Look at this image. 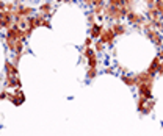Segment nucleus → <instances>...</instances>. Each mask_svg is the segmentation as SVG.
Wrapping results in <instances>:
<instances>
[{
    "mask_svg": "<svg viewBox=\"0 0 163 136\" xmlns=\"http://www.w3.org/2000/svg\"><path fill=\"white\" fill-rule=\"evenodd\" d=\"M126 17H127V20H129V24H132V25L136 27V28H141V25L144 24V19H146L144 14L138 13V11H133V10H130Z\"/></svg>",
    "mask_w": 163,
    "mask_h": 136,
    "instance_id": "nucleus-1",
    "label": "nucleus"
},
{
    "mask_svg": "<svg viewBox=\"0 0 163 136\" xmlns=\"http://www.w3.org/2000/svg\"><path fill=\"white\" fill-rule=\"evenodd\" d=\"M114 39H116V35L113 33V30H111L110 27H105V28L101 31V38H99V41H102L105 45H113Z\"/></svg>",
    "mask_w": 163,
    "mask_h": 136,
    "instance_id": "nucleus-2",
    "label": "nucleus"
},
{
    "mask_svg": "<svg viewBox=\"0 0 163 136\" xmlns=\"http://www.w3.org/2000/svg\"><path fill=\"white\" fill-rule=\"evenodd\" d=\"M110 28L113 30V33H114L116 36H122V35H126L127 30H129V27H127L126 24H122V22H113V24L110 25Z\"/></svg>",
    "mask_w": 163,
    "mask_h": 136,
    "instance_id": "nucleus-3",
    "label": "nucleus"
},
{
    "mask_svg": "<svg viewBox=\"0 0 163 136\" xmlns=\"http://www.w3.org/2000/svg\"><path fill=\"white\" fill-rule=\"evenodd\" d=\"M39 14H42L44 17H52L54 16V6H52V2L47 0V2H44L41 6H39Z\"/></svg>",
    "mask_w": 163,
    "mask_h": 136,
    "instance_id": "nucleus-4",
    "label": "nucleus"
},
{
    "mask_svg": "<svg viewBox=\"0 0 163 136\" xmlns=\"http://www.w3.org/2000/svg\"><path fill=\"white\" fill-rule=\"evenodd\" d=\"M144 33L148 35V38H149L155 45H158V47L161 45V42H163V36L160 35V31H157L155 28H152V30H148V31H144Z\"/></svg>",
    "mask_w": 163,
    "mask_h": 136,
    "instance_id": "nucleus-5",
    "label": "nucleus"
},
{
    "mask_svg": "<svg viewBox=\"0 0 163 136\" xmlns=\"http://www.w3.org/2000/svg\"><path fill=\"white\" fill-rule=\"evenodd\" d=\"M104 28H105L104 24H96V25L89 27V38H92L94 41H97V39L101 38V31H102Z\"/></svg>",
    "mask_w": 163,
    "mask_h": 136,
    "instance_id": "nucleus-6",
    "label": "nucleus"
},
{
    "mask_svg": "<svg viewBox=\"0 0 163 136\" xmlns=\"http://www.w3.org/2000/svg\"><path fill=\"white\" fill-rule=\"evenodd\" d=\"M105 47H107V45L102 42V41H94V44H92V49H94V52L99 55V53H104L105 52Z\"/></svg>",
    "mask_w": 163,
    "mask_h": 136,
    "instance_id": "nucleus-7",
    "label": "nucleus"
},
{
    "mask_svg": "<svg viewBox=\"0 0 163 136\" xmlns=\"http://www.w3.org/2000/svg\"><path fill=\"white\" fill-rule=\"evenodd\" d=\"M121 80H122L124 83H127L129 86H136V77H135V75L132 77V75H126V74H122V75H121Z\"/></svg>",
    "mask_w": 163,
    "mask_h": 136,
    "instance_id": "nucleus-8",
    "label": "nucleus"
},
{
    "mask_svg": "<svg viewBox=\"0 0 163 136\" xmlns=\"http://www.w3.org/2000/svg\"><path fill=\"white\" fill-rule=\"evenodd\" d=\"M86 19H88V25L92 27V25H96L97 22H96V14L92 13V11H88L86 13Z\"/></svg>",
    "mask_w": 163,
    "mask_h": 136,
    "instance_id": "nucleus-9",
    "label": "nucleus"
},
{
    "mask_svg": "<svg viewBox=\"0 0 163 136\" xmlns=\"http://www.w3.org/2000/svg\"><path fill=\"white\" fill-rule=\"evenodd\" d=\"M96 75H97V67H88L86 78L88 80H92V78H96Z\"/></svg>",
    "mask_w": 163,
    "mask_h": 136,
    "instance_id": "nucleus-10",
    "label": "nucleus"
},
{
    "mask_svg": "<svg viewBox=\"0 0 163 136\" xmlns=\"http://www.w3.org/2000/svg\"><path fill=\"white\" fill-rule=\"evenodd\" d=\"M92 44H94V39H92V38H89V36H88V38L85 39V42H83V47H91Z\"/></svg>",
    "mask_w": 163,
    "mask_h": 136,
    "instance_id": "nucleus-11",
    "label": "nucleus"
},
{
    "mask_svg": "<svg viewBox=\"0 0 163 136\" xmlns=\"http://www.w3.org/2000/svg\"><path fill=\"white\" fill-rule=\"evenodd\" d=\"M97 5H105V0H92V6H97Z\"/></svg>",
    "mask_w": 163,
    "mask_h": 136,
    "instance_id": "nucleus-12",
    "label": "nucleus"
},
{
    "mask_svg": "<svg viewBox=\"0 0 163 136\" xmlns=\"http://www.w3.org/2000/svg\"><path fill=\"white\" fill-rule=\"evenodd\" d=\"M80 3H83L85 6H92V0H80Z\"/></svg>",
    "mask_w": 163,
    "mask_h": 136,
    "instance_id": "nucleus-13",
    "label": "nucleus"
},
{
    "mask_svg": "<svg viewBox=\"0 0 163 136\" xmlns=\"http://www.w3.org/2000/svg\"><path fill=\"white\" fill-rule=\"evenodd\" d=\"M143 2L148 5V6H152L154 5V2H155V0H143Z\"/></svg>",
    "mask_w": 163,
    "mask_h": 136,
    "instance_id": "nucleus-14",
    "label": "nucleus"
},
{
    "mask_svg": "<svg viewBox=\"0 0 163 136\" xmlns=\"http://www.w3.org/2000/svg\"><path fill=\"white\" fill-rule=\"evenodd\" d=\"M17 2H24V0H17Z\"/></svg>",
    "mask_w": 163,
    "mask_h": 136,
    "instance_id": "nucleus-15",
    "label": "nucleus"
},
{
    "mask_svg": "<svg viewBox=\"0 0 163 136\" xmlns=\"http://www.w3.org/2000/svg\"><path fill=\"white\" fill-rule=\"evenodd\" d=\"M161 67H163V61H161Z\"/></svg>",
    "mask_w": 163,
    "mask_h": 136,
    "instance_id": "nucleus-16",
    "label": "nucleus"
},
{
    "mask_svg": "<svg viewBox=\"0 0 163 136\" xmlns=\"http://www.w3.org/2000/svg\"><path fill=\"white\" fill-rule=\"evenodd\" d=\"M161 3H163V2H161Z\"/></svg>",
    "mask_w": 163,
    "mask_h": 136,
    "instance_id": "nucleus-17",
    "label": "nucleus"
}]
</instances>
